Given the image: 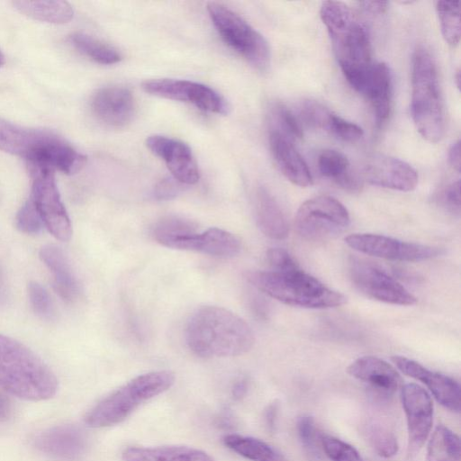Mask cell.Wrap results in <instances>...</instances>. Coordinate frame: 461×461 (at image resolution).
<instances>
[{
  "instance_id": "48",
  "label": "cell",
  "mask_w": 461,
  "mask_h": 461,
  "mask_svg": "<svg viewBox=\"0 0 461 461\" xmlns=\"http://www.w3.org/2000/svg\"><path fill=\"white\" fill-rule=\"evenodd\" d=\"M248 381L245 378L237 380L232 386L231 393L237 400L241 399L247 393Z\"/></svg>"
},
{
  "instance_id": "33",
  "label": "cell",
  "mask_w": 461,
  "mask_h": 461,
  "mask_svg": "<svg viewBox=\"0 0 461 461\" xmlns=\"http://www.w3.org/2000/svg\"><path fill=\"white\" fill-rule=\"evenodd\" d=\"M197 225L180 217L169 216L159 220L152 228L154 240L165 246L171 240L196 231Z\"/></svg>"
},
{
  "instance_id": "14",
  "label": "cell",
  "mask_w": 461,
  "mask_h": 461,
  "mask_svg": "<svg viewBox=\"0 0 461 461\" xmlns=\"http://www.w3.org/2000/svg\"><path fill=\"white\" fill-rule=\"evenodd\" d=\"M147 148L160 158L180 184L194 185L199 181L200 172L196 160L188 145L181 140L152 135L146 140Z\"/></svg>"
},
{
  "instance_id": "47",
  "label": "cell",
  "mask_w": 461,
  "mask_h": 461,
  "mask_svg": "<svg viewBox=\"0 0 461 461\" xmlns=\"http://www.w3.org/2000/svg\"><path fill=\"white\" fill-rule=\"evenodd\" d=\"M448 162L457 172H460V142L456 140L448 150Z\"/></svg>"
},
{
  "instance_id": "29",
  "label": "cell",
  "mask_w": 461,
  "mask_h": 461,
  "mask_svg": "<svg viewBox=\"0 0 461 461\" xmlns=\"http://www.w3.org/2000/svg\"><path fill=\"white\" fill-rule=\"evenodd\" d=\"M459 437L444 425H438L428 443L427 461H460Z\"/></svg>"
},
{
  "instance_id": "43",
  "label": "cell",
  "mask_w": 461,
  "mask_h": 461,
  "mask_svg": "<svg viewBox=\"0 0 461 461\" xmlns=\"http://www.w3.org/2000/svg\"><path fill=\"white\" fill-rule=\"evenodd\" d=\"M438 203L452 212H460V181L447 185L438 196Z\"/></svg>"
},
{
  "instance_id": "46",
  "label": "cell",
  "mask_w": 461,
  "mask_h": 461,
  "mask_svg": "<svg viewBox=\"0 0 461 461\" xmlns=\"http://www.w3.org/2000/svg\"><path fill=\"white\" fill-rule=\"evenodd\" d=\"M278 411V403L273 402L267 405L264 412V420L266 427L269 431H273L276 426V420Z\"/></svg>"
},
{
  "instance_id": "15",
  "label": "cell",
  "mask_w": 461,
  "mask_h": 461,
  "mask_svg": "<svg viewBox=\"0 0 461 461\" xmlns=\"http://www.w3.org/2000/svg\"><path fill=\"white\" fill-rule=\"evenodd\" d=\"M363 177L373 185L409 192L418 184L415 169L403 160L386 155H373L363 166Z\"/></svg>"
},
{
  "instance_id": "23",
  "label": "cell",
  "mask_w": 461,
  "mask_h": 461,
  "mask_svg": "<svg viewBox=\"0 0 461 461\" xmlns=\"http://www.w3.org/2000/svg\"><path fill=\"white\" fill-rule=\"evenodd\" d=\"M269 146L279 170L290 182L302 187L312 184L307 164L290 140L270 130Z\"/></svg>"
},
{
  "instance_id": "52",
  "label": "cell",
  "mask_w": 461,
  "mask_h": 461,
  "mask_svg": "<svg viewBox=\"0 0 461 461\" xmlns=\"http://www.w3.org/2000/svg\"><path fill=\"white\" fill-rule=\"evenodd\" d=\"M5 56H4L3 52L0 50V68L5 64Z\"/></svg>"
},
{
  "instance_id": "12",
  "label": "cell",
  "mask_w": 461,
  "mask_h": 461,
  "mask_svg": "<svg viewBox=\"0 0 461 461\" xmlns=\"http://www.w3.org/2000/svg\"><path fill=\"white\" fill-rule=\"evenodd\" d=\"M345 242L363 254L397 261L419 262L441 253L438 248L372 233L351 234L345 238Z\"/></svg>"
},
{
  "instance_id": "31",
  "label": "cell",
  "mask_w": 461,
  "mask_h": 461,
  "mask_svg": "<svg viewBox=\"0 0 461 461\" xmlns=\"http://www.w3.org/2000/svg\"><path fill=\"white\" fill-rule=\"evenodd\" d=\"M320 173L342 187L353 172L348 158L341 152L334 149L323 150L318 158Z\"/></svg>"
},
{
  "instance_id": "11",
  "label": "cell",
  "mask_w": 461,
  "mask_h": 461,
  "mask_svg": "<svg viewBox=\"0 0 461 461\" xmlns=\"http://www.w3.org/2000/svg\"><path fill=\"white\" fill-rule=\"evenodd\" d=\"M145 92L166 99L185 102L200 110L217 114H228L230 106L226 99L214 89L189 80L159 78L142 84Z\"/></svg>"
},
{
  "instance_id": "50",
  "label": "cell",
  "mask_w": 461,
  "mask_h": 461,
  "mask_svg": "<svg viewBox=\"0 0 461 461\" xmlns=\"http://www.w3.org/2000/svg\"><path fill=\"white\" fill-rule=\"evenodd\" d=\"M7 299V290L3 273L0 268V305L4 304Z\"/></svg>"
},
{
  "instance_id": "36",
  "label": "cell",
  "mask_w": 461,
  "mask_h": 461,
  "mask_svg": "<svg viewBox=\"0 0 461 461\" xmlns=\"http://www.w3.org/2000/svg\"><path fill=\"white\" fill-rule=\"evenodd\" d=\"M321 447L330 461H362L357 450L348 443L330 435H321Z\"/></svg>"
},
{
  "instance_id": "26",
  "label": "cell",
  "mask_w": 461,
  "mask_h": 461,
  "mask_svg": "<svg viewBox=\"0 0 461 461\" xmlns=\"http://www.w3.org/2000/svg\"><path fill=\"white\" fill-rule=\"evenodd\" d=\"M256 218L258 228L268 238L284 240L289 234V224L276 199L265 188L256 194Z\"/></svg>"
},
{
  "instance_id": "42",
  "label": "cell",
  "mask_w": 461,
  "mask_h": 461,
  "mask_svg": "<svg viewBox=\"0 0 461 461\" xmlns=\"http://www.w3.org/2000/svg\"><path fill=\"white\" fill-rule=\"evenodd\" d=\"M267 259L273 270L286 271L299 267L291 255L280 248L269 249L267 251Z\"/></svg>"
},
{
  "instance_id": "25",
  "label": "cell",
  "mask_w": 461,
  "mask_h": 461,
  "mask_svg": "<svg viewBox=\"0 0 461 461\" xmlns=\"http://www.w3.org/2000/svg\"><path fill=\"white\" fill-rule=\"evenodd\" d=\"M122 461H215L203 450L187 446L131 447L122 453Z\"/></svg>"
},
{
  "instance_id": "22",
  "label": "cell",
  "mask_w": 461,
  "mask_h": 461,
  "mask_svg": "<svg viewBox=\"0 0 461 461\" xmlns=\"http://www.w3.org/2000/svg\"><path fill=\"white\" fill-rule=\"evenodd\" d=\"M35 445L41 452L63 460L77 458L85 450L86 438L73 425H59L41 433Z\"/></svg>"
},
{
  "instance_id": "40",
  "label": "cell",
  "mask_w": 461,
  "mask_h": 461,
  "mask_svg": "<svg viewBox=\"0 0 461 461\" xmlns=\"http://www.w3.org/2000/svg\"><path fill=\"white\" fill-rule=\"evenodd\" d=\"M332 112L314 101H306L301 107V116L310 126L325 130L329 117Z\"/></svg>"
},
{
  "instance_id": "2",
  "label": "cell",
  "mask_w": 461,
  "mask_h": 461,
  "mask_svg": "<svg viewBox=\"0 0 461 461\" xmlns=\"http://www.w3.org/2000/svg\"><path fill=\"white\" fill-rule=\"evenodd\" d=\"M0 150L25 159L28 166H41L73 175L86 162L77 151L56 133L13 123L0 118Z\"/></svg>"
},
{
  "instance_id": "35",
  "label": "cell",
  "mask_w": 461,
  "mask_h": 461,
  "mask_svg": "<svg viewBox=\"0 0 461 461\" xmlns=\"http://www.w3.org/2000/svg\"><path fill=\"white\" fill-rule=\"evenodd\" d=\"M270 118V130L279 132L291 141L303 137L299 122L286 106L276 104L271 111Z\"/></svg>"
},
{
  "instance_id": "32",
  "label": "cell",
  "mask_w": 461,
  "mask_h": 461,
  "mask_svg": "<svg viewBox=\"0 0 461 461\" xmlns=\"http://www.w3.org/2000/svg\"><path fill=\"white\" fill-rule=\"evenodd\" d=\"M436 10L443 38L449 45L456 46L460 41L459 2L437 1Z\"/></svg>"
},
{
  "instance_id": "34",
  "label": "cell",
  "mask_w": 461,
  "mask_h": 461,
  "mask_svg": "<svg viewBox=\"0 0 461 461\" xmlns=\"http://www.w3.org/2000/svg\"><path fill=\"white\" fill-rule=\"evenodd\" d=\"M367 440L373 449L382 457H392L398 452L395 435L386 426L372 422L366 429Z\"/></svg>"
},
{
  "instance_id": "51",
  "label": "cell",
  "mask_w": 461,
  "mask_h": 461,
  "mask_svg": "<svg viewBox=\"0 0 461 461\" xmlns=\"http://www.w3.org/2000/svg\"><path fill=\"white\" fill-rule=\"evenodd\" d=\"M456 85L459 88L460 87V70L458 69L455 75Z\"/></svg>"
},
{
  "instance_id": "28",
  "label": "cell",
  "mask_w": 461,
  "mask_h": 461,
  "mask_svg": "<svg viewBox=\"0 0 461 461\" xmlns=\"http://www.w3.org/2000/svg\"><path fill=\"white\" fill-rule=\"evenodd\" d=\"M14 6L34 20L60 24L69 22L74 15L72 6L66 1H14Z\"/></svg>"
},
{
  "instance_id": "27",
  "label": "cell",
  "mask_w": 461,
  "mask_h": 461,
  "mask_svg": "<svg viewBox=\"0 0 461 461\" xmlns=\"http://www.w3.org/2000/svg\"><path fill=\"white\" fill-rule=\"evenodd\" d=\"M222 441L229 449L251 461H289L277 449L253 437L227 434Z\"/></svg>"
},
{
  "instance_id": "3",
  "label": "cell",
  "mask_w": 461,
  "mask_h": 461,
  "mask_svg": "<svg viewBox=\"0 0 461 461\" xmlns=\"http://www.w3.org/2000/svg\"><path fill=\"white\" fill-rule=\"evenodd\" d=\"M0 386L18 398L35 402L53 397L58 381L30 348L0 334Z\"/></svg>"
},
{
  "instance_id": "17",
  "label": "cell",
  "mask_w": 461,
  "mask_h": 461,
  "mask_svg": "<svg viewBox=\"0 0 461 461\" xmlns=\"http://www.w3.org/2000/svg\"><path fill=\"white\" fill-rule=\"evenodd\" d=\"M329 35L339 67H365L372 63L369 32L357 17L347 26Z\"/></svg>"
},
{
  "instance_id": "37",
  "label": "cell",
  "mask_w": 461,
  "mask_h": 461,
  "mask_svg": "<svg viewBox=\"0 0 461 461\" xmlns=\"http://www.w3.org/2000/svg\"><path fill=\"white\" fill-rule=\"evenodd\" d=\"M28 296L33 312L41 319L50 320L54 316L51 298L46 289L39 283L31 281L28 284Z\"/></svg>"
},
{
  "instance_id": "8",
  "label": "cell",
  "mask_w": 461,
  "mask_h": 461,
  "mask_svg": "<svg viewBox=\"0 0 461 461\" xmlns=\"http://www.w3.org/2000/svg\"><path fill=\"white\" fill-rule=\"evenodd\" d=\"M349 222L347 208L328 195L316 196L303 203L294 221L297 232L311 240L330 238L346 229Z\"/></svg>"
},
{
  "instance_id": "16",
  "label": "cell",
  "mask_w": 461,
  "mask_h": 461,
  "mask_svg": "<svg viewBox=\"0 0 461 461\" xmlns=\"http://www.w3.org/2000/svg\"><path fill=\"white\" fill-rule=\"evenodd\" d=\"M392 361L404 375L423 383L434 398L451 411H460V385L453 378L424 367L420 363L402 356H393Z\"/></svg>"
},
{
  "instance_id": "6",
  "label": "cell",
  "mask_w": 461,
  "mask_h": 461,
  "mask_svg": "<svg viewBox=\"0 0 461 461\" xmlns=\"http://www.w3.org/2000/svg\"><path fill=\"white\" fill-rule=\"evenodd\" d=\"M175 380L168 370L140 375L103 398L86 413L85 421L95 429L121 423L142 403L170 389Z\"/></svg>"
},
{
  "instance_id": "7",
  "label": "cell",
  "mask_w": 461,
  "mask_h": 461,
  "mask_svg": "<svg viewBox=\"0 0 461 461\" xmlns=\"http://www.w3.org/2000/svg\"><path fill=\"white\" fill-rule=\"evenodd\" d=\"M209 16L221 40L254 68L266 71L270 65V49L266 39L233 10L219 3L207 5Z\"/></svg>"
},
{
  "instance_id": "38",
  "label": "cell",
  "mask_w": 461,
  "mask_h": 461,
  "mask_svg": "<svg viewBox=\"0 0 461 461\" xmlns=\"http://www.w3.org/2000/svg\"><path fill=\"white\" fill-rule=\"evenodd\" d=\"M324 131L348 142L357 141L361 139L364 134L360 126L333 113H330Z\"/></svg>"
},
{
  "instance_id": "21",
  "label": "cell",
  "mask_w": 461,
  "mask_h": 461,
  "mask_svg": "<svg viewBox=\"0 0 461 461\" xmlns=\"http://www.w3.org/2000/svg\"><path fill=\"white\" fill-rule=\"evenodd\" d=\"M347 372L384 394L395 393L402 384V377L396 369L376 357L365 356L356 359L348 366Z\"/></svg>"
},
{
  "instance_id": "45",
  "label": "cell",
  "mask_w": 461,
  "mask_h": 461,
  "mask_svg": "<svg viewBox=\"0 0 461 461\" xmlns=\"http://www.w3.org/2000/svg\"><path fill=\"white\" fill-rule=\"evenodd\" d=\"M359 4L366 13L372 15H381L388 8V2L386 1H363Z\"/></svg>"
},
{
  "instance_id": "39",
  "label": "cell",
  "mask_w": 461,
  "mask_h": 461,
  "mask_svg": "<svg viewBox=\"0 0 461 461\" xmlns=\"http://www.w3.org/2000/svg\"><path fill=\"white\" fill-rule=\"evenodd\" d=\"M16 228L26 234H36L42 228L43 221L35 205L29 199L18 211L15 217Z\"/></svg>"
},
{
  "instance_id": "13",
  "label": "cell",
  "mask_w": 461,
  "mask_h": 461,
  "mask_svg": "<svg viewBox=\"0 0 461 461\" xmlns=\"http://www.w3.org/2000/svg\"><path fill=\"white\" fill-rule=\"evenodd\" d=\"M402 403L408 430V452L416 454L424 445L433 422V402L420 385L413 383L402 387Z\"/></svg>"
},
{
  "instance_id": "9",
  "label": "cell",
  "mask_w": 461,
  "mask_h": 461,
  "mask_svg": "<svg viewBox=\"0 0 461 461\" xmlns=\"http://www.w3.org/2000/svg\"><path fill=\"white\" fill-rule=\"evenodd\" d=\"M29 172L32 178L30 199L43 224L55 238L68 240L72 235V226L57 187L54 170L41 166H29Z\"/></svg>"
},
{
  "instance_id": "30",
  "label": "cell",
  "mask_w": 461,
  "mask_h": 461,
  "mask_svg": "<svg viewBox=\"0 0 461 461\" xmlns=\"http://www.w3.org/2000/svg\"><path fill=\"white\" fill-rule=\"evenodd\" d=\"M71 44L83 55L96 63L112 65L122 59L120 52L113 46L83 32L69 37Z\"/></svg>"
},
{
  "instance_id": "24",
  "label": "cell",
  "mask_w": 461,
  "mask_h": 461,
  "mask_svg": "<svg viewBox=\"0 0 461 461\" xmlns=\"http://www.w3.org/2000/svg\"><path fill=\"white\" fill-rule=\"evenodd\" d=\"M40 258L52 275L56 293L67 303L75 302L80 288L62 249L53 244L45 245L40 250Z\"/></svg>"
},
{
  "instance_id": "18",
  "label": "cell",
  "mask_w": 461,
  "mask_h": 461,
  "mask_svg": "<svg viewBox=\"0 0 461 461\" xmlns=\"http://www.w3.org/2000/svg\"><path fill=\"white\" fill-rule=\"evenodd\" d=\"M95 116L104 124L120 128L128 124L135 113L132 93L123 86H106L97 90L91 99Z\"/></svg>"
},
{
  "instance_id": "1",
  "label": "cell",
  "mask_w": 461,
  "mask_h": 461,
  "mask_svg": "<svg viewBox=\"0 0 461 461\" xmlns=\"http://www.w3.org/2000/svg\"><path fill=\"white\" fill-rule=\"evenodd\" d=\"M185 341L194 354L208 358L243 355L251 349L255 339L240 316L222 307L206 305L188 321Z\"/></svg>"
},
{
  "instance_id": "5",
  "label": "cell",
  "mask_w": 461,
  "mask_h": 461,
  "mask_svg": "<svg viewBox=\"0 0 461 461\" xmlns=\"http://www.w3.org/2000/svg\"><path fill=\"white\" fill-rule=\"evenodd\" d=\"M411 112L417 131L436 143L445 131L444 107L437 67L429 51L418 47L411 59Z\"/></svg>"
},
{
  "instance_id": "49",
  "label": "cell",
  "mask_w": 461,
  "mask_h": 461,
  "mask_svg": "<svg viewBox=\"0 0 461 461\" xmlns=\"http://www.w3.org/2000/svg\"><path fill=\"white\" fill-rule=\"evenodd\" d=\"M12 412V405L9 399L0 392V420H7Z\"/></svg>"
},
{
  "instance_id": "4",
  "label": "cell",
  "mask_w": 461,
  "mask_h": 461,
  "mask_svg": "<svg viewBox=\"0 0 461 461\" xmlns=\"http://www.w3.org/2000/svg\"><path fill=\"white\" fill-rule=\"evenodd\" d=\"M248 281L265 294L288 305L325 309L343 305L347 298L299 267L286 271H252Z\"/></svg>"
},
{
  "instance_id": "19",
  "label": "cell",
  "mask_w": 461,
  "mask_h": 461,
  "mask_svg": "<svg viewBox=\"0 0 461 461\" xmlns=\"http://www.w3.org/2000/svg\"><path fill=\"white\" fill-rule=\"evenodd\" d=\"M167 248L192 250L218 258L238 255L241 246L232 233L219 228H210L201 233L194 232L171 240Z\"/></svg>"
},
{
  "instance_id": "44",
  "label": "cell",
  "mask_w": 461,
  "mask_h": 461,
  "mask_svg": "<svg viewBox=\"0 0 461 461\" xmlns=\"http://www.w3.org/2000/svg\"><path fill=\"white\" fill-rule=\"evenodd\" d=\"M179 192L177 184L168 178L161 180L155 187L154 195L159 200L174 198Z\"/></svg>"
},
{
  "instance_id": "10",
  "label": "cell",
  "mask_w": 461,
  "mask_h": 461,
  "mask_svg": "<svg viewBox=\"0 0 461 461\" xmlns=\"http://www.w3.org/2000/svg\"><path fill=\"white\" fill-rule=\"evenodd\" d=\"M348 273L354 286L369 298L397 305L417 302L403 285L372 262L353 257L348 262Z\"/></svg>"
},
{
  "instance_id": "41",
  "label": "cell",
  "mask_w": 461,
  "mask_h": 461,
  "mask_svg": "<svg viewBox=\"0 0 461 461\" xmlns=\"http://www.w3.org/2000/svg\"><path fill=\"white\" fill-rule=\"evenodd\" d=\"M314 425V420L310 416H302L297 420L299 438L304 447L309 451H313L317 448V438L320 439L321 437V435L318 436Z\"/></svg>"
},
{
  "instance_id": "20",
  "label": "cell",
  "mask_w": 461,
  "mask_h": 461,
  "mask_svg": "<svg viewBox=\"0 0 461 461\" xmlns=\"http://www.w3.org/2000/svg\"><path fill=\"white\" fill-rule=\"evenodd\" d=\"M361 94L372 107L376 125L382 126L391 113L393 99V77L387 64L372 63Z\"/></svg>"
}]
</instances>
